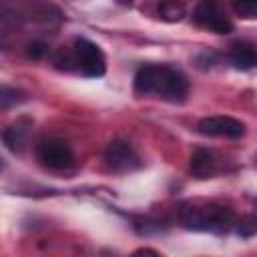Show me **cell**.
I'll list each match as a JSON object with an SVG mask.
<instances>
[{
  "mask_svg": "<svg viewBox=\"0 0 257 257\" xmlns=\"http://www.w3.org/2000/svg\"><path fill=\"white\" fill-rule=\"evenodd\" d=\"M135 92L179 104L185 102L189 94V80L181 70L173 66L143 64L135 72Z\"/></svg>",
  "mask_w": 257,
  "mask_h": 257,
  "instance_id": "6da1fadb",
  "label": "cell"
},
{
  "mask_svg": "<svg viewBox=\"0 0 257 257\" xmlns=\"http://www.w3.org/2000/svg\"><path fill=\"white\" fill-rule=\"evenodd\" d=\"M26 52H28V56H30V58H40V56H44V54H46V44H44V42H40V40L30 42Z\"/></svg>",
  "mask_w": 257,
  "mask_h": 257,
  "instance_id": "2e32d148",
  "label": "cell"
},
{
  "mask_svg": "<svg viewBox=\"0 0 257 257\" xmlns=\"http://www.w3.org/2000/svg\"><path fill=\"white\" fill-rule=\"evenodd\" d=\"M104 163L114 173H126L141 167V159L137 151L126 141H112L104 151Z\"/></svg>",
  "mask_w": 257,
  "mask_h": 257,
  "instance_id": "8992f818",
  "label": "cell"
},
{
  "mask_svg": "<svg viewBox=\"0 0 257 257\" xmlns=\"http://www.w3.org/2000/svg\"><path fill=\"white\" fill-rule=\"evenodd\" d=\"M159 14L167 22H179L185 16V6L179 2H161L159 4Z\"/></svg>",
  "mask_w": 257,
  "mask_h": 257,
  "instance_id": "8fae6325",
  "label": "cell"
},
{
  "mask_svg": "<svg viewBox=\"0 0 257 257\" xmlns=\"http://www.w3.org/2000/svg\"><path fill=\"white\" fill-rule=\"evenodd\" d=\"M131 257H161L155 249H151V247H141V249H137Z\"/></svg>",
  "mask_w": 257,
  "mask_h": 257,
  "instance_id": "e0dca14e",
  "label": "cell"
},
{
  "mask_svg": "<svg viewBox=\"0 0 257 257\" xmlns=\"http://www.w3.org/2000/svg\"><path fill=\"white\" fill-rule=\"evenodd\" d=\"M197 131L205 137H227V139H239L245 135V124L233 116L225 114H215V116H205L199 120Z\"/></svg>",
  "mask_w": 257,
  "mask_h": 257,
  "instance_id": "52a82bcc",
  "label": "cell"
},
{
  "mask_svg": "<svg viewBox=\"0 0 257 257\" xmlns=\"http://www.w3.org/2000/svg\"><path fill=\"white\" fill-rule=\"evenodd\" d=\"M229 60L235 68H251L257 64V50L247 42H235L229 50Z\"/></svg>",
  "mask_w": 257,
  "mask_h": 257,
  "instance_id": "30bf717a",
  "label": "cell"
},
{
  "mask_svg": "<svg viewBox=\"0 0 257 257\" xmlns=\"http://www.w3.org/2000/svg\"><path fill=\"white\" fill-rule=\"evenodd\" d=\"M54 66L56 68H60V70H70L72 68V64H76L74 62V54L72 52H68V50H64V48H60L56 54H54Z\"/></svg>",
  "mask_w": 257,
  "mask_h": 257,
  "instance_id": "5bb4252c",
  "label": "cell"
},
{
  "mask_svg": "<svg viewBox=\"0 0 257 257\" xmlns=\"http://www.w3.org/2000/svg\"><path fill=\"white\" fill-rule=\"evenodd\" d=\"M237 233L241 237H251L257 233V217H243L237 223Z\"/></svg>",
  "mask_w": 257,
  "mask_h": 257,
  "instance_id": "9a60e30c",
  "label": "cell"
},
{
  "mask_svg": "<svg viewBox=\"0 0 257 257\" xmlns=\"http://www.w3.org/2000/svg\"><path fill=\"white\" fill-rule=\"evenodd\" d=\"M72 54H74V62H76L78 70L84 76L98 78L106 72V60H104L102 50L88 38H76Z\"/></svg>",
  "mask_w": 257,
  "mask_h": 257,
  "instance_id": "3957f363",
  "label": "cell"
},
{
  "mask_svg": "<svg viewBox=\"0 0 257 257\" xmlns=\"http://www.w3.org/2000/svg\"><path fill=\"white\" fill-rule=\"evenodd\" d=\"M193 20L201 28L211 30L215 34H229V32H233L231 20L225 16V12L215 2H199L195 6V10H193Z\"/></svg>",
  "mask_w": 257,
  "mask_h": 257,
  "instance_id": "5b68a950",
  "label": "cell"
},
{
  "mask_svg": "<svg viewBox=\"0 0 257 257\" xmlns=\"http://www.w3.org/2000/svg\"><path fill=\"white\" fill-rule=\"evenodd\" d=\"M30 128H32V118H28V116H20L14 122H10L2 133V141H4L6 149L12 153H20L28 141Z\"/></svg>",
  "mask_w": 257,
  "mask_h": 257,
  "instance_id": "ba28073f",
  "label": "cell"
},
{
  "mask_svg": "<svg viewBox=\"0 0 257 257\" xmlns=\"http://www.w3.org/2000/svg\"><path fill=\"white\" fill-rule=\"evenodd\" d=\"M233 10L247 20H255L257 18V0H239L233 4Z\"/></svg>",
  "mask_w": 257,
  "mask_h": 257,
  "instance_id": "4fadbf2b",
  "label": "cell"
},
{
  "mask_svg": "<svg viewBox=\"0 0 257 257\" xmlns=\"http://www.w3.org/2000/svg\"><path fill=\"white\" fill-rule=\"evenodd\" d=\"M36 157L48 169L64 171V169L74 167V153H72L70 145L64 143V141H60V139L42 141L36 147Z\"/></svg>",
  "mask_w": 257,
  "mask_h": 257,
  "instance_id": "277c9868",
  "label": "cell"
},
{
  "mask_svg": "<svg viewBox=\"0 0 257 257\" xmlns=\"http://www.w3.org/2000/svg\"><path fill=\"white\" fill-rule=\"evenodd\" d=\"M26 100V94L18 88H12V86H2L0 88V106L2 108H10L12 104H20Z\"/></svg>",
  "mask_w": 257,
  "mask_h": 257,
  "instance_id": "7c38bea8",
  "label": "cell"
},
{
  "mask_svg": "<svg viewBox=\"0 0 257 257\" xmlns=\"http://www.w3.org/2000/svg\"><path fill=\"white\" fill-rule=\"evenodd\" d=\"M179 221L183 227L191 231H207V233H227L235 225L233 209L219 205V203H205L193 201L185 203L179 211Z\"/></svg>",
  "mask_w": 257,
  "mask_h": 257,
  "instance_id": "7a4b0ae2",
  "label": "cell"
},
{
  "mask_svg": "<svg viewBox=\"0 0 257 257\" xmlns=\"http://www.w3.org/2000/svg\"><path fill=\"white\" fill-rule=\"evenodd\" d=\"M191 175L195 179H211L217 171V161H215V155L209 151V149H195L193 155H191Z\"/></svg>",
  "mask_w": 257,
  "mask_h": 257,
  "instance_id": "9c48e42d",
  "label": "cell"
}]
</instances>
